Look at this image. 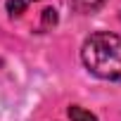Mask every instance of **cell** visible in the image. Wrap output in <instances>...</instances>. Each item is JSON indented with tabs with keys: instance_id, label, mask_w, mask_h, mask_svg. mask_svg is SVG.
Listing matches in <instances>:
<instances>
[{
	"instance_id": "6da1fadb",
	"label": "cell",
	"mask_w": 121,
	"mask_h": 121,
	"mask_svg": "<svg viewBox=\"0 0 121 121\" xmlns=\"http://www.w3.org/2000/svg\"><path fill=\"white\" fill-rule=\"evenodd\" d=\"M86 69L102 81H121V36L112 31H95L81 45Z\"/></svg>"
},
{
	"instance_id": "7a4b0ae2",
	"label": "cell",
	"mask_w": 121,
	"mask_h": 121,
	"mask_svg": "<svg viewBox=\"0 0 121 121\" xmlns=\"http://www.w3.org/2000/svg\"><path fill=\"white\" fill-rule=\"evenodd\" d=\"M69 5L78 14H93V12H97L104 5V0H69Z\"/></svg>"
},
{
	"instance_id": "3957f363",
	"label": "cell",
	"mask_w": 121,
	"mask_h": 121,
	"mask_svg": "<svg viewBox=\"0 0 121 121\" xmlns=\"http://www.w3.org/2000/svg\"><path fill=\"white\" fill-rule=\"evenodd\" d=\"M67 114H69L71 121H97V116H95L93 112H88V109H83V107H78V104H71V107L67 109Z\"/></svg>"
},
{
	"instance_id": "277c9868",
	"label": "cell",
	"mask_w": 121,
	"mask_h": 121,
	"mask_svg": "<svg viewBox=\"0 0 121 121\" xmlns=\"http://www.w3.org/2000/svg\"><path fill=\"white\" fill-rule=\"evenodd\" d=\"M26 10V0H7V12L10 17H19Z\"/></svg>"
},
{
	"instance_id": "5b68a950",
	"label": "cell",
	"mask_w": 121,
	"mask_h": 121,
	"mask_svg": "<svg viewBox=\"0 0 121 121\" xmlns=\"http://www.w3.org/2000/svg\"><path fill=\"white\" fill-rule=\"evenodd\" d=\"M55 24H57V10H52V7L43 10V29H50Z\"/></svg>"
}]
</instances>
